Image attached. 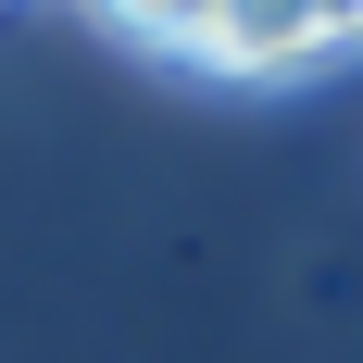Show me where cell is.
<instances>
[{
    "label": "cell",
    "mask_w": 363,
    "mask_h": 363,
    "mask_svg": "<svg viewBox=\"0 0 363 363\" xmlns=\"http://www.w3.org/2000/svg\"><path fill=\"white\" fill-rule=\"evenodd\" d=\"M338 50H363V0H225L201 75L276 88V75H313V63H338Z\"/></svg>",
    "instance_id": "1"
},
{
    "label": "cell",
    "mask_w": 363,
    "mask_h": 363,
    "mask_svg": "<svg viewBox=\"0 0 363 363\" xmlns=\"http://www.w3.org/2000/svg\"><path fill=\"white\" fill-rule=\"evenodd\" d=\"M125 50H163V63H213V13L225 0H88Z\"/></svg>",
    "instance_id": "2"
}]
</instances>
